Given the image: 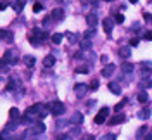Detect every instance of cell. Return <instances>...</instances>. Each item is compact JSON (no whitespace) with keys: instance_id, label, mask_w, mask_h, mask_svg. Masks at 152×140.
Returning a JSON list of instances; mask_svg holds the SVG:
<instances>
[{"instance_id":"1","label":"cell","mask_w":152,"mask_h":140,"mask_svg":"<svg viewBox=\"0 0 152 140\" xmlns=\"http://www.w3.org/2000/svg\"><path fill=\"white\" fill-rule=\"evenodd\" d=\"M64 113V104L62 102H59V100H54V102H50V114H54V116H61Z\"/></svg>"},{"instance_id":"2","label":"cell","mask_w":152,"mask_h":140,"mask_svg":"<svg viewBox=\"0 0 152 140\" xmlns=\"http://www.w3.org/2000/svg\"><path fill=\"white\" fill-rule=\"evenodd\" d=\"M2 61H5L7 64H17L19 62V57H17V54H16V50H7L5 54H3V59Z\"/></svg>"},{"instance_id":"3","label":"cell","mask_w":152,"mask_h":140,"mask_svg":"<svg viewBox=\"0 0 152 140\" xmlns=\"http://www.w3.org/2000/svg\"><path fill=\"white\" fill-rule=\"evenodd\" d=\"M107 118H109V107H106V106H104V107L99 111V114L95 116V120H93V121H95L97 125H102L104 121H107Z\"/></svg>"},{"instance_id":"4","label":"cell","mask_w":152,"mask_h":140,"mask_svg":"<svg viewBox=\"0 0 152 140\" xmlns=\"http://www.w3.org/2000/svg\"><path fill=\"white\" fill-rule=\"evenodd\" d=\"M88 85H85V83H76L74 85V94H76V97H85L87 95V92H88Z\"/></svg>"},{"instance_id":"5","label":"cell","mask_w":152,"mask_h":140,"mask_svg":"<svg viewBox=\"0 0 152 140\" xmlns=\"http://www.w3.org/2000/svg\"><path fill=\"white\" fill-rule=\"evenodd\" d=\"M33 36H35V38H36V40H38V42L42 43V42H45V40L48 38V33H47L45 29H40V28H35V29H33Z\"/></svg>"},{"instance_id":"6","label":"cell","mask_w":152,"mask_h":140,"mask_svg":"<svg viewBox=\"0 0 152 140\" xmlns=\"http://www.w3.org/2000/svg\"><path fill=\"white\" fill-rule=\"evenodd\" d=\"M114 71H116V64H106L104 68H102V76L104 78H109V76H112L114 74Z\"/></svg>"},{"instance_id":"7","label":"cell","mask_w":152,"mask_h":140,"mask_svg":"<svg viewBox=\"0 0 152 140\" xmlns=\"http://www.w3.org/2000/svg\"><path fill=\"white\" fill-rule=\"evenodd\" d=\"M114 19H111V17H104V21H102V26H104V31L109 35L111 31H112V28H114Z\"/></svg>"},{"instance_id":"8","label":"cell","mask_w":152,"mask_h":140,"mask_svg":"<svg viewBox=\"0 0 152 140\" xmlns=\"http://www.w3.org/2000/svg\"><path fill=\"white\" fill-rule=\"evenodd\" d=\"M50 17H52L54 21H62V19H64V10H62L61 7H55V9L50 12Z\"/></svg>"},{"instance_id":"9","label":"cell","mask_w":152,"mask_h":140,"mask_svg":"<svg viewBox=\"0 0 152 140\" xmlns=\"http://www.w3.org/2000/svg\"><path fill=\"white\" fill-rule=\"evenodd\" d=\"M118 54L123 57V59H128L130 55H132V47L130 45H125V47H119L118 48Z\"/></svg>"},{"instance_id":"10","label":"cell","mask_w":152,"mask_h":140,"mask_svg":"<svg viewBox=\"0 0 152 140\" xmlns=\"http://www.w3.org/2000/svg\"><path fill=\"white\" fill-rule=\"evenodd\" d=\"M45 132V125L43 123H33L31 125V130H29V133H43Z\"/></svg>"},{"instance_id":"11","label":"cell","mask_w":152,"mask_h":140,"mask_svg":"<svg viewBox=\"0 0 152 140\" xmlns=\"http://www.w3.org/2000/svg\"><path fill=\"white\" fill-rule=\"evenodd\" d=\"M0 36H2V42H7V43H12V42H14L12 33L7 31V29H2V31H0Z\"/></svg>"},{"instance_id":"12","label":"cell","mask_w":152,"mask_h":140,"mask_svg":"<svg viewBox=\"0 0 152 140\" xmlns=\"http://www.w3.org/2000/svg\"><path fill=\"white\" fill-rule=\"evenodd\" d=\"M126 118L123 116V114H118V116H112V118H109L107 120V123L111 125V126H114V125H119V123H123Z\"/></svg>"},{"instance_id":"13","label":"cell","mask_w":152,"mask_h":140,"mask_svg":"<svg viewBox=\"0 0 152 140\" xmlns=\"http://www.w3.org/2000/svg\"><path fill=\"white\" fill-rule=\"evenodd\" d=\"M9 118H10L12 121H21L22 116H19V111H17L16 107H10V109H9Z\"/></svg>"},{"instance_id":"14","label":"cell","mask_w":152,"mask_h":140,"mask_svg":"<svg viewBox=\"0 0 152 140\" xmlns=\"http://www.w3.org/2000/svg\"><path fill=\"white\" fill-rule=\"evenodd\" d=\"M69 121H71L73 125H81V123H83V114H81V113H74Z\"/></svg>"},{"instance_id":"15","label":"cell","mask_w":152,"mask_h":140,"mask_svg":"<svg viewBox=\"0 0 152 140\" xmlns=\"http://www.w3.org/2000/svg\"><path fill=\"white\" fill-rule=\"evenodd\" d=\"M121 71H123L125 74H132V73H133V64H132V62H123V64H121Z\"/></svg>"},{"instance_id":"16","label":"cell","mask_w":152,"mask_h":140,"mask_svg":"<svg viewBox=\"0 0 152 140\" xmlns=\"http://www.w3.org/2000/svg\"><path fill=\"white\" fill-rule=\"evenodd\" d=\"M17 87H21V85L17 83V80H16V78H10L9 83H7V90H9V92H14Z\"/></svg>"},{"instance_id":"17","label":"cell","mask_w":152,"mask_h":140,"mask_svg":"<svg viewBox=\"0 0 152 140\" xmlns=\"http://www.w3.org/2000/svg\"><path fill=\"white\" fill-rule=\"evenodd\" d=\"M54 64H55V57H54V55H47V57L43 59V66H45V68H52Z\"/></svg>"},{"instance_id":"18","label":"cell","mask_w":152,"mask_h":140,"mask_svg":"<svg viewBox=\"0 0 152 140\" xmlns=\"http://www.w3.org/2000/svg\"><path fill=\"white\" fill-rule=\"evenodd\" d=\"M87 24H88L90 28H93V26L97 24V16H95V14H88V16H87Z\"/></svg>"},{"instance_id":"19","label":"cell","mask_w":152,"mask_h":140,"mask_svg":"<svg viewBox=\"0 0 152 140\" xmlns=\"http://www.w3.org/2000/svg\"><path fill=\"white\" fill-rule=\"evenodd\" d=\"M109 90L112 94H116V95H121V87L118 83H109Z\"/></svg>"},{"instance_id":"20","label":"cell","mask_w":152,"mask_h":140,"mask_svg":"<svg viewBox=\"0 0 152 140\" xmlns=\"http://www.w3.org/2000/svg\"><path fill=\"white\" fill-rule=\"evenodd\" d=\"M138 118H140V120H147V118H151V109L145 107V109L138 111Z\"/></svg>"},{"instance_id":"21","label":"cell","mask_w":152,"mask_h":140,"mask_svg":"<svg viewBox=\"0 0 152 140\" xmlns=\"http://www.w3.org/2000/svg\"><path fill=\"white\" fill-rule=\"evenodd\" d=\"M80 47H81V50H92V42H90L88 38H85V40L80 43Z\"/></svg>"},{"instance_id":"22","label":"cell","mask_w":152,"mask_h":140,"mask_svg":"<svg viewBox=\"0 0 152 140\" xmlns=\"http://www.w3.org/2000/svg\"><path fill=\"white\" fill-rule=\"evenodd\" d=\"M22 61H24V64H26V66H28V68H33V66H35V62H36V61H35V57H33V55H26V57H24V59H22Z\"/></svg>"},{"instance_id":"23","label":"cell","mask_w":152,"mask_h":140,"mask_svg":"<svg viewBox=\"0 0 152 140\" xmlns=\"http://www.w3.org/2000/svg\"><path fill=\"white\" fill-rule=\"evenodd\" d=\"M137 99H138V102H140V104H145V102L149 100V95H147V92H145V90H142V92L138 94V97H137Z\"/></svg>"},{"instance_id":"24","label":"cell","mask_w":152,"mask_h":140,"mask_svg":"<svg viewBox=\"0 0 152 140\" xmlns=\"http://www.w3.org/2000/svg\"><path fill=\"white\" fill-rule=\"evenodd\" d=\"M151 87H152V80H149V78L140 81V88H142V90H147V88H151Z\"/></svg>"},{"instance_id":"25","label":"cell","mask_w":152,"mask_h":140,"mask_svg":"<svg viewBox=\"0 0 152 140\" xmlns=\"http://www.w3.org/2000/svg\"><path fill=\"white\" fill-rule=\"evenodd\" d=\"M52 42H54L55 45H57V43H61V42H62V35H61V33H55V35H52Z\"/></svg>"},{"instance_id":"26","label":"cell","mask_w":152,"mask_h":140,"mask_svg":"<svg viewBox=\"0 0 152 140\" xmlns=\"http://www.w3.org/2000/svg\"><path fill=\"white\" fill-rule=\"evenodd\" d=\"M126 102H128V99H123V100H121L119 104H116V107H114V111H116V113H118V111H121V109H123V107L126 106Z\"/></svg>"},{"instance_id":"27","label":"cell","mask_w":152,"mask_h":140,"mask_svg":"<svg viewBox=\"0 0 152 140\" xmlns=\"http://www.w3.org/2000/svg\"><path fill=\"white\" fill-rule=\"evenodd\" d=\"M145 133H147V126H140V128H138V132H137V139H142Z\"/></svg>"},{"instance_id":"28","label":"cell","mask_w":152,"mask_h":140,"mask_svg":"<svg viewBox=\"0 0 152 140\" xmlns=\"http://www.w3.org/2000/svg\"><path fill=\"white\" fill-rule=\"evenodd\" d=\"M90 71V68L88 66H81V68H76V73H80V74H87Z\"/></svg>"},{"instance_id":"29","label":"cell","mask_w":152,"mask_h":140,"mask_svg":"<svg viewBox=\"0 0 152 140\" xmlns=\"http://www.w3.org/2000/svg\"><path fill=\"white\" fill-rule=\"evenodd\" d=\"M90 90H99V80H92V83H90Z\"/></svg>"},{"instance_id":"30","label":"cell","mask_w":152,"mask_h":140,"mask_svg":"<svg viewBox=\"0 0 152 140\" xmlns=\"http://www.w3.org/2000/svg\"><path fill=\"white\" fill-rule=\"evenodd\" d=\"M42 9H43V5H42V3H38V2H35V3H33V12H40Z\"/></svg>"},{"instance_id":"31","label":"cell","mask_w":152,"mask_h":140,"mask_svg":"<svg viewBox=\"0 0 152 140\" xmlns=\"http://www.w3.org/2000/svg\"><path fill=\"white\" fill-rule=\"evenodd\" d=\"M114 21H116L118 24H123V23H125V16H123V14H118V16L114 17Z\"/></svg>"},{"instance_id":"32","label":"cell","mask_w":152,"mask_h":140,"mask_svg":"<svg viewBox=\"0 0 152 140\" xmlns=\"http://www.w3.org/2000/svg\"><path fill=\"white\" fill-rule=\"evenodd\" d=\"M66 36H67V40H69V42H71V43H74V42H76V40H78V36H76V35H73V33H67V35H66Z\"/></svg>"},{"instance_id":"33","label":"cell","mask_w":152,"mask_h":140,"mask_svg":"<svg viewBox=\"0 0 152 140\" xmlns=\"http://www.w3.org/2000/svg\"><path fill=\"white\" fill-rule=\"evenodd\" d=\"M102 140H116V135L114 133H107V135H104Z\"/></svg>"},{"instance_id":"34","label":"cell","mask_w":152,"mask_h":140,"mask_svg":"<svg viewBox=\"0 0 152 140\" xmlns=\"http://www.w3.org/2000/svg\"><path fill=\"white\" fill-rule=\"evenodd\" d=\"M93 35H95V31H93V28H92V29H88V31L85 33V38H88V40H90V38H92Z\"/></svg>"},{"instance_id":"35","label":"cell","mask_w":152,"mask_h":140,"mask_svg":"<svg viewBox=\"0 0 152 140\" xmlns=\"http://www.w3.org/2000/svg\"><path fill=\"white\" fill-rule=\"evenodd\" d=\"M80 140H95V137H93L92 133H87V135H83Z\"/></svg>"},{"instance_id":"36","label":"cell","mask_w":152,"mask_h":140,"mask_svg":"<svg viewBox=\"0 0 152 140\" xmlns=\"http://www.w3.org/2000/svg\"><path fill=\"white\" fill-rule=\"evenodd\" d=\"M74 135H80V128H78V126H74V128L71 130V137H74Z\"/></svg>"},{"instance_id":"37","label":"cell","mask_w":152,"mask_h":140,"mask_svg":"<svg viewBox=\"0 0 152 140\" xmlns=\"http://www.w3.org/2000/svg\"><path fill=\"white\" fill-rule=\"evenodd\" d=\"M5 71H9V66H7L5 61H2V73H5Z\"/></svg>"},{"instance_id":"38","label":"cell","mask_w":152,"mask_h":140,"mask_svg":"<svg viewBox=\"0 0 152 140\" xmlns=\"http://www.w3.org/2000/svg\"><path fill=\"white\" fill-rule=\"evenodd\" d=\"M142 68H147V69H152V62H142Z\"/></svg>"},{"instance_id":"39","label":"cell","mask_w":152,"mask_h":140,"mask_svg":"<svg viewBox=\"0 0 152 140\" xmlns=\"http://www.w3.org/2000/svg\"><path fill=\"white\" fill-rule=\"evenodd\" d=\"M7 5H9V2H7V0H2V2H0V9H2V10H3Z\"/></svg>"},{"instance_id":"40","label":"cell","mask_w":152,"mask_h":140,"mask_svg":"<svg viewBox=\"0 0 152 140\" xmlns=\"http://www.w3.org/2000/svg\"><path fill=\"white\" fill-rule=\"evenodd\" d=\"M66 125H67V121H64V120H62V121L57 120V126H59V128H61V126H66Z\"/></svg>"},{"instance_id":"41","label":"cell","mask_w":152,"mask_h":140,"mask_svg":"<svg viewBox=\"0 0 152 140\" xmlns=\"http://www.w3.org/2000/svg\"><path fill=\"white\" fill-rule=\"evenodd\" d=\"M71 135H57V140H69Z\"/></svg>"},{"instance_id":"42","label":"cell","mask_w":152,"mask_h":140,"mask_svg":"<svg viewBox=\"0 0 152 140\" xmlns=\"http://www.w3.org/2000/svg\"><path fill=\"white\" fill-rule=\"evenodd\" d=\"M144 17H145V21H149V23H152V14H144Z\"/></svg>"},{"instance_id":"43","label":"cell","mask_w":152,"mask_h":140,"mask_svg":"<svg viewBox=\"0 0 152 140\" xmlns=\"http://www.w3.org/2000/svg\"><path fill=\"white\" fill-rule=\"evenodd\" d=\"M144 38H145V40H152V31H147V33L144 35Z\"/></svg>"},{"instance_id":"44","label":"cell","mask_w":152,"mask_h":140,"mask_svg":"<svg viewBox=\"0 0 152 140\" xmlns=\"http://www.w3.org/2000/svg\"><path fill=\"white\" fill-rule=\"evenodd\" d=\"M130 45H132V47H135V45H138V38H133V40L130 42Z\"/></svg>"},{"instance_id":"45","label":"cell","mask_w":152,"mask_h":140,"mask_svg":"<svg viewBox=\"0 0 152 140\" xmlns=\"http://www.w3.org/2000/svg\"><path fill=\"white\" fill-rule=\"evenodd\" d=\"M93 106H95V100H88L87 102V107H93Z\"/></svg>"},{"instance_id":"46","label":"cell","mask_w":152,"mask_h":140,"mask_svg":"<svg viewBox=\"0 0 152 140\" xmlns=\"http://www.w3.org/2000/svg\"><path fill=\"white\" fill-rule=\"evenodd\" d=\"M43 26H50V19H48V17L43 19Z\"/></svg>"},{"instance_id":"47","label":"cell","mask_w":152,"mask_h":140,"mask_svg":"<svg viewBox=\"0 0 152 140\" xmlns=\"http://www.w3.org/2000/svg\"><path fill=\"white\" fill-rule=\"evenodd\" d=\"M107 59H109V57H107V55H102V57H100V61H102V62H104V64H107Z\"/></svg>"},{"instance_id":"48","label":"cell","mask_w":152,"mask_h":140,"mask_svg":"<svg viewBox=\"0 0 152 140\" xmlns=\"http://www.w3.org/2000/svg\"><path fill=\"white\" fill-rule=\"evenodd\" d=\"M142 140H152V135H151V133H147V137H145V139H142Z\"/></svg>"},{"instance_id":"49","label":"cell","mask_w":152,"mask_h":140,"mask_svg":"<svg viewBox=\"0 0 152 140\" xmlns=\"http://www.w3.org/2000/svg\"><path fill=\"white\" fill-rule=\"evenodd\" d=\"M59 3H69V0H57Z\"/></svg>"},{"instance_id":"50","label":"cell","mask_w":152,"mask_h":140,"mask_svg":"<svg viewBox=\"0 0 152 140\" xmlns=\"http://www.w3.org/2000/svg\"><path fill=\"white\" fill-rule=\"evenodd\" d=\"M90 2H92L93 5H97V3H99V0H90Z\"/></svg>"},{"instance_id":"51","label":"cell","mask_w":152,"mask_h":140,"mask_svg":"<svg viewBox=\"0 0 152 140\" xmlns=\"http://www.w3.org/2000/svg\"><path fill=\"white\" fill-rule=\"evenodd\" d=\"M128 2H132V3H137V2H138V0H128Z\"/></svg>"},{"instance_id":"52","label":"cell","mask_w":152,"mask_h":140,"mask_svg":"<svg viewBox=\"0 0 152 140\" xmlns=\"http://www.w3.org/2000/svg\"><path fill=\"white\" fill-rule=\"evenodd\" d=\"M106 2H114V0H106Z\"/></svg>"}]
</instances>
